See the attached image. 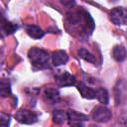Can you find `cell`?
Listing matches in <instances>:
<instances>
[{
    "label": "cell",
    "instance_id": "2e32d148",
    "mask_svg": "<svg viewBox=\"0 0 127 127\" xmlns=\"http://www.w3.org/2000/svg\"><path fill=\"white\" fill-rule=\"evenodd\" d=\"M0 94L2 97H7L11 94V87H10V82L3 78L1 79V87H0Z\"/></svg>",
    "mask_w": 127,
    "mask_h": 127
},
{
    "label": "cell",
    "instance_id": "9c48e42d",
    "mask_svg": "<svg viewBox=\"0 0 127 127\" xmlns=\"http://www.w3.org/2000/svg\"><path fill=\"white\" fill-rule=\"evenodd\" d=\"M26 32L33 39H41L45 35V32L39 26H36V25H29V26H27L26 27Z\"/></svg>",
    "mask_w": 127,
    "mask_h": 127
},
{
    "label": "cell",
    "instance_id": "d6986e66",
    "mask_svg": "<svg viewBox=\"0 0 127 127\" xmlns=\"http://www.w3.org/2000/svg\"><path fill=\"white\" fill-rule=\"evenodd\" d=\"M62 3H63L64 5H70V6H71V5H74V4H75L74 2H65V1H63Z\"/></svg>",
    "mask_w": 127,
    "mask_h": 127
},
{
    "label": "cell",
    "instance_id": "277c9868",
    "mask_svg": "<svg viewBox=\"0 0 127 127\" xmlns=\"http://www.w3.org/2000/svg\"><path fill=\"white\" fill-rule=\"evenodd\" d=\"M110 20L113 24L120 26L127 22V10L123 7H115L110 12Z\"/></svg>",
    "mask_w": 127,
    "mask_h": 127
},
{
    "label": "cell",
    "instance_id": "8992f818",
    "mask_svg": "<svg viewBox=\"0 0 127 127\" xmlns=\"http://www.w3.org/2000/svg\"><path fill=\"white\" fill-rule=\"evenodd\" d=\"M67 61H68V57H67L66 53L63 50L56 51L52 54V62H53V64L56 66L63 65L64 64H66Z\"/></svg>",
    "mask_w": 127,
    "mask_h": 127
},
{
    "label": "cell",
    "instance_id": "4fadbf2b",
    "mask_svg": "<svg viewBox=\"0 0 127 127\" xmlns=\"http://www.w3.org/2000/svg\"><path fill=\"white\" fill-rule=\"evenodd\" d=\"M66 119H67V113L66 112H64V110H60V109L54 110V112H53V120H54L55 123L62 124Z\"/></svg>",
    "mask_w": 127,
    "mask_h": 127
},
{
    "label": "cell",
    "instance_id": "9a60e30c",
    "mask_svg": "<svg viewBox=\"0 0 127 127\" xmlns=\"http://www.w3.org/2000/svg\"><path fill=\"white\" fill-rule=\"evenodd\" d=\"M78 56H79L82 60H84V61H86V62H88V63L94 64V63L96 62L95 57H94L89 51H87V50L84 49V48H81V49L78 51Z\"/></svg>",
    "mask_w": 127,
    "mask_h": 127
},
{
    "label": "cell",
    "instance_id": "7c38bea8",
    "mask_svg": "<svg viewBox=\"0 0 127 127\" xmlns=\"http://www.w3.org/2000/svg\"><path fill=\"white\" fill-rule=\"evenodd\" d=\"M18 29V26L17 24L15 23H12V22H9L5 19L2 20V31L6 34V35H11L13 34L14 32H16Z\"/></svg>",
    "mask_w": 127,
    "mask_h": 127
},
{
    "label": "cell",
    "instance_id": "e0dca14e",
    "mask_svg": "<svg viewBox=\"0 0 127 127\" xmlns=\"http://www.w3.org/2000/svg\"><path fill=\"white\" fill-rule=\"evenodd\" d=\"M9 124H10V116L5 114V113H1L0 127H9Z\"/></svg>",
    "mask_w": 127,
    "mask_h": 127
},
{
    "label": "cell",
    "instance_id": "ac0fdd59",
    "mask_svg": "<svg viewBox=\"0 0 127 127\" xmlns=\"http://www.w3.org/2000/svg\"><path fill=\"white\" fill-rule=\"evenodd\" d=\"M70 127H84V126L81 124V122H73L70 125Z\"/></svg>",
    "mask_w": 127,
    "mask_h": 127
},
{
    "label": "cell",
    "instance_id": "5b68a950",
    "mask_svg": "<svg viewBox=\"0 0 127 127\" xmlns=\"http://www.w3.org/2000/svg\"><path fill=\"white\" fill-rule=\"evenodd\" d=\"M56 82L59 86L62 87H65V86H72L75 84L76 79L75 76L72 75L71 73H69L68 71H64L62 73H59L55 76Z\"/></svg>",
    "mask_w": 127,
    "mask_h": 127
},
{
    "label": "cell",
    "instance_id": "3957f363",
    "mask_svg": "<svg viewBox=\"0 0 127 127\" xmlns=\"http://www.w3.org/2000/svg\"><path fill=\"white\" fill-rule=\"evenodd\" d=\"M15 118L18 122L27 125L34 124L38 121V115L29 109H20L19 111L16 112Z\"/></svg>",
    "mask_w": 127,
    "mask_h": 127
},
{
    "label": "cell",
    "instance_id": "7a4b0ae2",
    "mask_svg": "<svg viewBox=\"0 0 127 127\" xmlns=\"http://www.w3.org/2000/svg\"><path fill=\"white\" fill-rule=\"evenodd\" d=\"M91 117L96 122L105 123V122H107V121H109L111 119L112 113H111V111L107 107H105L103 105H99V106H96L92 110Z\"/></svg>",
    "mask_w": 127,
    "mask_h": 127
},
{
    "label": "cell",
    "instance_id": "52a82bcc",
    "mask_svg": "<svg viewBox=\"0 0 127 127\" xmlns=\"http://www.w3.org/2000/svg\"><path fill=\"white\" fill-rule=\"evenodd\" d=\"M77 89H78V91L80 92L81 96L84 97V98H87V99H93V98H95V96H96V90L92 89L91 87L86 86L83 82H81V83L78 84Z\"/></svg>",
    "mask_w": 127,
    "mask_h": 127
},
{
    "label": "cell",
    "instance_id": "ba28073f",
    "mask_svg": "<svg viewBox=\"0 0 127 127\" xmlns=\"http://www.w3.org/2000/svg\"><path fill=\"white\" fill-rule=\"evenodd\" d=\"M44 94H45L46 99L51 101V102H53V103L58 102L60 100V97H61L59 89L55 88V87H48V88H46Z\"/></svg>",
    "mask_w": 127,
    "mask_h": 127
},
{
    "label": "cell",
    "instance_id": "5bb4252c",
    "mask_svg": "<svg viewBox=\"0 0 127 127\" xmlns=\"http://www.w3.org/2000/svg\"><path fill=\"white\" fill-rule=\"evenodd\" d=\"M95 98L102 104H107L109 102V95L108 92L105 88L100 87L98 89H96V96Z\"/></svg>",
    "mask_w": 127,
    "mask_h": 127
},
{
    "label": "cell",
    "instance_id": "6da1fadb",
    "mask_svg": "<svg viewBox=\"0 0 127 127\" xmlns=\"http://www.w3.org/2000/svg\"><path fill=\"white\" fill-rule=\"evenodd\" d=\"M28 58L32 64L37 68H46L49 66V53L43 49L32 48L28 52Z\"/></svg>",
    "mask_w": 127,
    "mask_h": 127
},
{
    "label": "cell",
    "instance_id": "8fae6325",
    "mask_svg": "<svg viewBox=\"0 0 127 127\" xmlns=\"http://www.w3.org/2000/svg\"><path fill=\"white\" fill-rule=\"evenodd\" d=\"M67 119L70 122H81V121H87L88 116L82 113H79L75 110H68L67 112Z\"/></svg>",
    "mask_w": 127,
    "mask_h": 127
},
{
    "label": "cell",
    "instance_id": "30bf717a",
    "mask_svg": "<svg viewBox=\"0 0 127 127\" xmlns=\"http://www.w3.org/2000/svg\"><path fill=\"white\" fill-rule=\"evenodd\" d=\"M112 56L116 62H123L126 58V50L122 45H117L112 50Z\"/></svg>",
    "mask_w": 127,
    "mask_h": 127
}]
</instances>
